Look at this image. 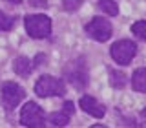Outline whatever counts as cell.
Listing matches in <instances>:
<instances>
[{
	"instance_id": "6da1fadb",
	"label": "cell",
	"mask_w": 146,
	"mask_h": 128,
	"mask_svg": "<svg viewBox=\"0 0 146 128\" xmlns=\"http://www.w3.org/2000/svg\"><path fill=\"white\" fill-rule=\"evenodd\" d=\"M35 93L38 97H62L66 95V84L53 75H42L35 82Z\"/></svg>"
},
{
	"instance_id": "7a4b0ae2",
	"label": "cell",
	"mask_w": 146,
	"mask_h": 128,
	"mask_svg": "<svg viewBox=\"0 0 146 128\" xmlns=\"http://www.w3.org/2000/svg\"><path fill=\"white\" fill-rule=\"evenodd\" d=\"M64 77L75 86L77 90H84L88 84V70H86L84 59L79 57L75 61L68 62V66L64 68Z\"/></svg>"
},
{
	"instance_id": "3957f363",
	"label": "cell",
	"mask_w": 146,
	"mask_h": 128,
	"mask_svg": "<svg viewBox=\"0 0 146 128\" xmlns=\"http://www.w3.org/2000/svg\"><path fill=\"white\" fill-rule=\"evenodd\" d=\"M24 24L27 35L33 39H48L51 35V20L46 15H27Z\"/></svg>"
},
{
	"instance_id": "277c9868",
	"label": "cell",
	"mask_w": 146,
	"mask_h": 128,
	"mask_svg": "<svg viewBox=\"0 0 146 128\" xmlns=\"http://www.w3.org/2000/svg\"><path fill=\"white\" fill-rule=\"evenodd\" d=\"M26 97V91L22 86H18L17 82H4L0 88V103L2 106L11 112L13 108H17L20 104V101Z\"/></svg>"
},
{
	"instance_id": "5b68a950",
	"label": "cell",
	"mask_w": 146,
	"mask_h": 128,
	"mask_svg": "<svg viewBox=\"0 0 146 128\" xmlns=\"http://www.w3.org/2000/svg\"><path fill=\"white\" fill-rule=\"evenodd\" d=\"M110 55H111V59L115 61L117 64H122V66H126V64L131 62V59L137 55V44L131 42V40H119L111 46V49H110Z\"/></svg>"
},
{
	"instance_id": "8992f818",
	"label": "cell",
	"mask_w": 146,
	"mask_h": 128,
	"mask_svg": "<svg viewBox=\"0 0 146 128\" xmlns=\"http://www.w3.org/2000/svg\"><path fill=\"white\" fill-rule=\"evenodd\" d=\"M86 33L88 37H91L97 42H106V40L111 37V24L102 17H93L91 20L86 24Z\"/></svg>"
},
{
	"instance_id": "52a82bcc",
	"label": "cell",
	"mask_w": 146,
	"mask_h": 128,
	"mask_svg": "<svg viewBox=\"0 0 146 128\" xmlns=\"http://www.w3.org/2000/svg\"><path fill=\"white\" fill-rule=\"evenodd\" d=\"M20 123L29 128H42L44 126V112L36 103H26L20 112Z\"/></svg>"
},
{
	"instance_id": "ba28073f",
	"label": "cell",
	"mask_w": 146,
	"mask_h": 128,
	"mask_svg": "<svg viewBox=\"0 0 146 128\" xmlns=\"http://www.w3.org/2000/svg\"><path fill=\"white\" fill-rule=\"evenodd\" d=\"M79 104H80V108L84 110L86 113H90V115H93V117H104V113H106V108H104V104H100L95 97H90V95H84V97H80L79 101Z\"/></svg>"
},
{
	"instance_id": "9c48e42d",
	"label": "cell",
	"mask_w": 146,
	"mask_h": 128,
	"mask_svg": "<svg viewBox=\"0 0 146 128\" xmlns=\"http://www.w3.org/2000/svg\"><path fill=\"white\" fill-rule=\"evenodd\" d=\"M33 68H35L33 61H29L27 57H17L15 61H13V70L20 77H29V73L33 71Z\"/></svg>"
},
{
	"instance_id": "30bf717a",
	"label": "cell",
	"mask_w": 146,
	"mask_h": 128,
	"mask_svg": "<svg viewBox=\"0 0 146 128\" xmlns=\"http://www.w3.org/2000/svg\"><path fill=\"white\" fill-rule=\"evenodd\" d=\"M131 86H133L135 91H146V70L144 68H139V70L133 71V75H131Z\"/></svg>"
},
{
	"instance_id": "8fae6325",
	"label": "cell",
	"mask_w": 146,
	"mask_h": 128,
	"mask_svg": "<svg viewBox=\"0 0 146 128\" xmlns=\"http://www.w3.org/2000/svg\"><path fill=\"white\" fill-rule=\"evenodd\" d=\"M70 113H66L62 110V112H53L51 115L48 117V121H49V125H53V126H66L68 123H70Z\"/></svg>"
},
{
	"instance_id": "7c38bea8",
	"label": "cell",
	"mask_w": 146,
	"mask_h": 128,
	"mask_svg": "<svg viewBox=\"0 0 146 128\" xmlns=\"http://www.w3.org/2000/svg\"><path fill=\"white\" fill-rule=\"evenodd\" d=\"M110 82H111L113 88H122V86L126 84V75L122 71L110 70Z\"/></svg>"
},
{
	"instance_id": "4fadbf2b",
	"label": "cell",
	"mask_w": 146,
	"mask_h": 128,
	"mask_svg": "<svg viewBox=\"0 0 146 128\" xmlns=\"http://www.w3.org/2000/svg\"><path fill=\"white\" fill-rule=\"evenodd\" d=\"M15 22H17L15 17H9L4 11H0V33H2V31H11L13 26H15Z\"/></svg>"
},
{
	"instance_id": "5bb4252c",
	"label": "cell",
	"mask_w": 146,
	"mask_h": 128,
	"mask_svg": "<svg viewBox=\"0 0 146 128\" xmlns=\"http://www.w3.org/2000/svg\"><path fill=\"white\" fill-rule=\"evenodd\" d=\"M99 7L102 9L104 13L111 15V17H115L117 13H119V7H117L115 0H99Z\"/></svg>"
},
{
	"instance_id": "9a60e30c",
	"label": "cell",
	"mask_w": 146,
	"mask_h": 128,
	"mask_svg": "<svg viewBox=\"0 0 146 128\" xmlns=\"http://www.w3.org/2000/svg\"><path fill=\"white\" fill-rule=\"evenodd\" d=\"M131 33L146 40V20H137L135 24H131Z\"/></svg>"
},
{
	"instance_id": "2e32d148",
	"label": "cell",
	"mask_w": 146,
	"mask_h": 128,
	"mask_svg": "<svg viewBox=\"0 0 146 128\" xmlns=\"http://www.w3.org/2000/svg\"><path fill=\"white\" fill-rule=\"evenodd\" d=\"M82 4V0H64V9L66 11H75Z\"/></svg>"
},
{
	"instance_id": "e0dca14e",
	"label": "cell",
	"mask_w": 146,
	"mask_h": 128,
	"mask_svg": "<svg viewBox=\"0 0 146 128\" xmlns=\"http://www.w3.org/2000/svg\"><path fill=\"white\" fill-rule=\"evenodd\" d=\"M62 110L66 113H70V115H73V110H75V106H73L71 101H66V103H64V106H62Z\"/></svg>"
},
{
	"instance_id": "ac0fdd59",
	"label": "cell",
	"mask_w": 146,
	"mask_h": 128,
	"mask_svg": "<svg viewBox=\"0 0 146 128\" xmlns=\"http://www.w3.org/2000/svg\"><path fill=\"white\" fill-rule=\"evenodd\" d=\"M31 4H33L35 7H48L46 6V4H48L46 0H31Z\"/></svg>"
},
{
	"instance_id": "d6986e66",
	"label": "cell",
	"mask_w": 146,
	"mask_h": 128,
	"mask_svg": "<svg viewBox=\"0 0 146 128\" xmlns=\"http://www.w3.org/2000/svg\"><path fill=\"white\" fill-rule=\"evenodd\" d=\"M6 2H9V4H20L22 0H6Z\"/></svg>"
},
{
	"instance_id": "ffe728a7",
	"label": "cell",
	"mask_w": 146,
	"mask_h": 128,
	"mask_svg": "<svg viewBox=\"0 0 146 128\" xmlns=\"http://www.w3.org/2000/svg\"><path fill=\"white\" fill-rule=\"evenodd\" d=\"M141 117H143V119H144V121H146V108L143 110V112H141Z\"/></svg>"
}]
</instances>
